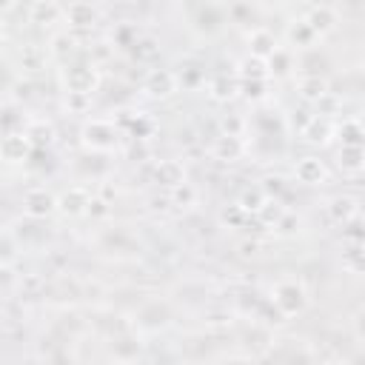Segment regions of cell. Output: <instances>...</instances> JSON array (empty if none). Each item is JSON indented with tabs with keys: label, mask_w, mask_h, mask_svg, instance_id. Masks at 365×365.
I'll use <instances>...</instances> for the list:
<instances>
[{
	"label": "cell",
	"mask_w": 365,
	"mask_h": 365,
	"mask_svg": "<svg viewBox=\"0 0 365 365\" xmlns=\"http://www.w3.org/2000/svg\"><path fill=\"white\" fill-rule=\"evenodd\" d=\"M80 137H83V145L91 151H111L120 140V131L111 120H88L83 125Z\"/></svg>",
	"instance_id": "6da1fadb"
},
{
	"label": "cell",
	"mask_w": 365,
	"mask_h": 365,
	"mask_svg": "<svg viewBox=\"0 0 365 365\" xmlns=\"http://www.w3.org/2000/svg\"><path fill=\"white\" fill-rule=\"evenodd\" d=\"M274 305L282 317H294V314H302L305 305H308V294L299 282H279L274 288Z\"/></svg>",
	"instance_id": "7a4b0ae2"
},
{
	"label": "cell",
	"mask_w": 365,
	"mask_h": 365,
	"mask_svg": "<svg viewBox=\"0 0 365 365\" xmlns=\"http://www.w3.org/2000/svg\"><path fill=\"white\" fill-rule=\"evenodd\" d=\"M63 83H66V91L91 94V91L97 88L100 77H97L94 66H86V63H80V66H68V68L63 71Z\"/></svg>",
	"instance_id": "3957f363"
},
{
	"label": "cell",
	"mask_w": 365,
	"mask_h": 365,
	"mask_svg": "<svg viewBox=\"0 0 365 365\" xmlns=\"http://www.w3.org/2000/svg\"><path fill=\"white\" fill-rule=\"evenodd\" d=\"M31 151H34V145H31V140H29L26 131H11V134H6L3 143H0V157H3L6 163H11V165H14V163H26Z\"/></svg>",
	"instance_id": "277c9868"
},
{
	"label": "cell",
	"mask_w": 365,
	"mask_h": 365,
	"mask_svg": "<svg viewBox=\"0 0 365 365\" xmlns=\"http://www.w3.org/2000/svg\"><path fill=\"white\" fill-rule=\"evenodd\" d=\"M145 91L151 94V97H171L174 91H177V86H180V77L174 74V71H168V68H151L148 74H145Z\"/></svg>",
	"instance_id": "5b68a950"
},
{
	"label": "cell",
	"mask_w": 365,
	"mask_h": 365,
	"mask_svg": "<svg viewBox=\"0 0 365 365\" xmlns=\"http://www.w3.org/2000/svg\"><path fill=\"white\" fill-rule=\"evenodd\" d=\"M54 208H57V200H54L46 188H31V191H26V197H23V211H26L29 217H34V220H46Z\"/></svg>",
	"instance_id": "8992f818"
},
{
	"label": "cell",
	"mask_w": 365,
	"mask_h": 365,
	"mask_svg": "<svg viewBox=\"0 0 365 365\" xmlns=\"http://www.w3.org/2000/svg\"><path fill=\"white\" fill-rule=\"evenodd\" d=\"M294 174H297V180L305 182V185H322V182L328 180V168H325V163H322L319 157H302V160L294 165Z\"/></svg>",
	"instance_id": "52a82bcc"
},
{
	"label": "cell",
	"mask_w": 365,
	"mask_h": 365,
	"mask_svg": "<svg viewBox=\"0 0 365 365\" xmlns=\"http://www.w3.org/2000/svg\"><path fill=\"white\" fill-rule=\"evenodd\" d=\"M356 214H359V200L351 197V194H339V197H334L328 202V217L334 222H339V225H348Z\"/></svg>",
	"instance_id": "ba28073f"
},
{
	"label": "cell",
	"mask_w": 365,
	"mask_h": 365,
	"mask_svg": "<svg viewBox=\"0 0 365 365\" xmlns=\"http://www.w3.org/2000/svg\"><path fill=\"white\" fill-rule=\"evenodd\" d=\"M242 151H245L242 137H231V134H220V137L214 140V145H211V157H214V160H222V163L240 160Z\"/></svg>",
	"instance_id": "9c48e42d"
},
{
	"label": "cell",
	"mask_w": 365,
	"mask_h": 365,
	"mask_svg": "<svg viewBox=\"0 0 365 365\" xmlns=\"http://www.w3.org/2000/svg\"><path fill=\"white\" fill-rule=\"evenodd\" d=\"M88 202H91V197L86 194V188H68V191L57 200V208H60L66 217H80V214L88 211Z\"/></svg>",
	"instance_id": "30bf717a"
},
{
	"label": "cell",
	"mask_w": 365,
	"mask_h": 365,
	"mask_svg": "<svg viewBox=\"0 0 365 365\" xmlns=\"http://www.w3.org/2000/svg\"><path fill=\"white\" fill-rule=\"evenodd\" d=\"M302 137H305L308 143H314V145H325V143L334 137V125H331V120H328V117L314 114V117L305 123Z\"/></svg>",
	"instance_id": "8fae6325"
},
{
	"label": "cell",
	"mask_w": 365,
	"mask_h": 365,
	"mask_svg": "<svg viewBox=\"0 0 365 365\" xmlns=\"http://www.w3.org/2000/svg\"><path fill=\"white\" fill-rule=\"evenodd\" d=\"M154 180H157L160 185L174 188V185L185 182V168H182L180 160H160L157 168H154Z\"/></svg>",
	"instance_id": "7c38bea8"
},
{
	"label": "cell",
	"mask_w": 365,
	"mask_h": 365,
	"mask_svg": "<svg viewBox=\"0 0 365 365\" xmlns=\"http://www.w3.org/2000/svg\"><path fill=\"white\" fill-rule=\"evenodd\" d=\"M305 20H308V26L314 29L317 37H322V34H328V31L336 29V11H334L331 6H317V9H311Z\"/></svg>",
	"instance_id": "4fadbf2b"
},
{
	"label": "cell",
	"mask_w": 365,
	"mask_h": 365,
	"mask_svg": "<svg viewBox=\"0 0 365 365\" xmlns=\"http://www.w3.org/2000/svg\"><path fill=\"white\" fill-rule=\"evenodd\" d=\"M248 48H251V54H254V57L268 60L279 46H277V37H274L268 29H254V31L248 34Z\"/></svg>",
	"instance_id": "5bb4252c"
},
{
	"label": "cell",
	"mask_w": 365,
	"mask_h": 365,
	"mask_svg": "<svg viewBox=\"0 0 365 365\" xmlns=\"http://www.w3.org/2000/svg\"><path fill=\"white\" fill-rule=\"evenodd\" d=\"M66 17H68V23L71 26H77V29H91L94 23H97V9L91 6V3H83V0H77V3H71L68 6V11H66Z\"/></svg>",
	"instance_id": "9a60e30c"
},
{
	"label": "cell",
	"mask_w": 365,
	"mask_h": 365,
	"mask_svg": "<svg viewBox=\"0 0 365 365\" xmlns=\"http://www.w3.org/2000/svg\"><path fill=\"white\" fill-rule=\"evenodd\" d=\"M339 168L348 174L365 171V145H342L339 148Z\"/></svg>",
	"instance_id": "2e32d148"
},
{
	"label": "cell",
	"mask_w": 365,
	"mask_h": 365,
	"mask_svg": "<svg viewBox=\"0 0 365 365\" xmlns=\"http://www.w3.org/2000/svg\"><path fill=\"white\" fill-rule=\"evenodd\" d=\"M60 14L63 11L54 0H34V6H31V23H37V26H51L60 20Z\"/></svg>",
	"instance_id": "e0dca14e"
},
{
	"label": "cell",
	"mask_w": 365,
	"mask_h": 365,
	"mask_svg": "<svg viewBox=\"0 0 365 365\" xmlns=\"http://www.w3.org/2000/svg\"><path fill=\"white\" fill-rule=\"evenodd\" d=\"M297 88H299V97H302V100L317 103V100H319V97L328 91V83H325L319 74H305V77H299Z\"/></svg>",
	"instance_id": "ac0fdd59"
},
{
	"label": "cell",
	"mask_w": 365,
	"mask_h": 365,
	"mask_svg": "<svg viewBox=\"0 0 365 365\" xmlns=\"http://www.w3.org/2000/svg\"><path fill=\"white\" fill-rule=\"evenodd\" d=\"M26 134H29V140H31L34 148H46V145L54 143V125L46 123V120H34V123H29V125H26Z\"/></svg>",
	"instance_id": "d6986e66"
},
{
	"label": "cell",
	"mask_w": 365,
	"mask_h": 365,
	"mask_svg": "<svg viewBox=\"0 0 365 365\" xmlns=\"http://www.w3.org/2000/svg\"><path fill=\"white\" fill-rule=\"evenodd\" d=\"M268 74H271V68H268V60H262V57H245V60H240V77L242 80H268Z\"/></svg>",
	"instance_id": "ffe728a7"
},
{
	"label": "cell",
	"mask_w": 365,
	"mask_h": 365,
	"mask_svg": "<svg viewBox=\"0 0 365 365\" xmlns=\"http://www.w3.org/2000/svg\"><path fill=\"white\" fill-rule=\"evenodd\" d=\"M131 54H134L140 63H151V60L160 57V43H157L154 37H134Z\"/></svg>",
	"instance_id": "44dd1931"
},
{
	"label": "cell",
	"mask_w": 365,
	"mask_h": 365,
	"mask_svg": "<svg viewBox=\"0 0 365 365\" xmlns=\"http://www.w3.org/2000/svg\"><path fill=\"white\" fill-rule=\"evenodd\" d=\"M268 202V191L265 188H259V185H254V188H245L242 194H240V205H242V211L245 214H259V208Z\"/></svg>",
	"instance_id": "7402d4cb"
},
{
	"label": "cell",
	"mask_w": 365,
	"mask_h": 365,
	"mask_svg": "<svg viewBox=\"0 0 365 365\" xmlns=\"http://www.w3.org/2000/svg\"><path fill=\"white\" fill-rule=\"evenodd\" d=\"M339 140L342 145H365V125L359 120H348L339 125Z\"/></svg>",
	"instance_id": "603a6c76"
},
{
	"label": "cell",
	"mask_w": 365,
	"mask_h": 365,
	"mask_svg": "<svg viewBox=\"0 0 365 365\" xmlns=\"http://www.w3.org/2000/svg\"><path fill=\"white\" fill-rule=\"evenodd\" d=\"M74 51H77V40H74L71 34H54V37H51V54H54L57 60L66 63Z\"/></svg>",
	"instance_id": "cb8c5ba5"
},
{
	"label": "cell",
	"mask_w": 365,
	"mask_h": 365,
	"mask_svg": "<svg viewBox=\"0 0 365 365\" xmlns=\"http://www.w3.org/2000/svg\"><path fill=\"white\" fill-rule=\"evenodd\" d=\"M208 88H211V97H214V100H220V103H225V100H231V97H234V94L240 91V86H237L234 80H228V77H222V74H220V77H214Z\"/></svg>",
	"instance_id": "d4e9b609"
},
{
	"label": "cell",
	"mask_w": 365,
	"mask_h": 365,
	"mask_svg": "<svg viewBox=\"0 0 365 365\" xmlns=\"http://www.w3.org/2000/svg\"><path fill=\"white\" fill-rule=\"evenodd\" d=\"M288 37H291V43H297V46H311V43L317 40V34H314V29L308 26V20H297V23L288 29Z\"/></svg>",
	"instance_id": "484cf974"
},
{
	"label": "cell",
	"mask_w": 365,
	"mask_h": 365,
	"mask_svg": "<svg viewBox=\"0 0 365 365\" xmlns=\"http://www.w3.org/2000/svg\"><path fill=\"white\" fill-rule=\"evenodd\" d=\"M342 262H345V268H348L351 274H365V245L348 248L345 257H342Z\"/></svg>",
	"instance_id": "4316f807"
},
{
	"label": "cell",
	"mask_w": 365,
	"mask_h": 365,
	"mask_svg": "<svg viewBox=\"0 0 365 365\" xmlns=\"http://www.w3.org/2000/svg\"><path fill=\"white\" fill-rule=\"evenodd\" d=\"M171 202H174V205H180V208L194 205V202H197V191H194V185H188V182L174 185V188H171Z\"/></svg>",
	"instance_id": "83f0119b"
},
{
	"label": "cell",
	"mask_w": 365,
	"mask_h": 365,
	"mask_svg": "<svg viewBox=\"0 0 365 365\" xmlns=\"http://www.w3.org/2000/svg\"><path fill=\"white\" fill-rule=\"evenodd\" d=\"M282 214H285V208H282L277 200H271V197H268V202L259 208V214H257V217H259V222H265V225H277Z\"/></svg>",
	"instance_id": "f1b7e54d"
},
{
	"label": "cell",
	"mask_w": 365,
	"mask_h": 365,
	"mask_svg": "<svg viewBox=\"0 0 365 365\" xmlns=\"http://www.w3.org/2000/svg\"><path fill=\"white\" fill-rule=\"evenodd\" d=\"M14 257H17V242H14L11 231H3V240H0V262L11 268Z\"/></svg>",
	"instance_id": "f546056e"
},
{
	"label": "cell",
	"mask_w": 365,
	"mask_h": 365,
	"mask_svg": "<svg viewBox=\"0 0 365 365\" xmlns=\"http://www.w3.org/2000/svg\"><path fill=\"white\" fill-rule=\"evenodd\" d=\"M342 106V100L334 94V91H325L319 100H317V114H322V117H331V114H336V108Z\"/></svg>",
	"instance_id": "4dcf8cb0"
},
{
	"label": "cell",
	"mask_w": 365,
	"mask_h": 365,
	"mask_svg": "<svg viewBox=\"0 0 365 365\" xmlns=\"http://www.w3.org/2000/svg\"><path fill=\"white\" fill-rule=\"evenodd\" d=\"M220 128H222V134L242 137V131H245V120H242L240 114H225V117L220 120Z\"/></svg>",
	"instance_id": "1f68e13d"
},
{
	"label": "cell",
	"mask_w": 365,
	"mask_h": 365,
	"mask_svg": "<svg viewBox=\"0 0 365 365\" xmlns=\"http://www.w3.org/2000/svg\"><path fill=\"white\" fill-rule=\"evenodd\" d=\"M268 68H271V74H285V71L291 68V57H288L282 48H277V51L268 57Z\"/></svg>",
	"instance_id": "d6a6232c"
},
{
	"label": "cell",
	"mask_w": 365,
	"mask_h": 365,
	"mask_svg": "<svg viewBox=\"0 0 365 365\" xmlns=\"http://www.w3.org/2000/svg\"><path fill=\"white\" fill-rule=\"evenodd\" d=\"M240 91L248 100H262L265 97V80H242L240 83Z\"/></svg>",
	"instance_id": "836d02e7"
},
{
	"label": "cell",
	"mask_w": 365,
	"mask_h": 365,
	"mask_svg": "<svg viewBox=\"0 0 365 365\" xmlns=\"http://www.w3.org/2000/svg\"><path fill=\"white\" fill-rule=\"evenodd\" d=\"M137 354H140V342H134L131 336L114 342V356H117V359H131V356H137Z\"/></svg>",
	"instance_id": "e575fe53"
},
{
	"label": "cell",
	"mask_w": 365,
	"mask_h": 365,
	"mask_svg": "<svg viewBox=\"0 0 365 365\" xmlns=\"http://www.w3.org/2000/svg\"><path fill=\"white\" fill-rule=\"evenodd\" d=\"M20 63H23V68H37L40 66V48L37 46H23Z\"/></svg>",
	"instance_id": "d590c367"
},
{
	"label": "cell",
	"mask_w": 365,
	"mask_h": 365,
	"mask_svg": "<svg viewBox=\"0 0 365 365\" xmlns=\"http://www.w3.org/2000/svg\"><path fill=\"white\" fill-rule=\"evenodd\" d=\"M88 97L91 94H80V91H66V106L71 111H86L88 108Z\"/></svg>",
	"instance_id": "8d00e7d4"
},
{
	"label": "cell",
	"mask_w": 365,
	"mask_h": 365,
	"mask_svg": "<svg viewBox=\"0 0 365 365\" xmlns=\"http://www.w3.org/2000/svg\"><path fill=\"white\" fill-rule=\"evenodd\" d=\"M274 228H277L279 234H297V228H299V220H297V214H288V211H285Z\"/></svg>",
	"instance_id": "74e56055"
},
{
	"label": "cell",
	"mask_w": 365,
	"mask_h": 365,
	"mask_svg": "<svg viewBox=\"0 0 365 365\" xmlns=\"http://www.w3.org/2000/svg\"><path fill=\"white\" fill-rule=\"evenodd\" d=\"M220 220H222V222H231V225H242V220H245V211H242V205L237 202V205H231V208H225Z\"/></svg>",
	"instance_id": "f35d334b"
},
{
	"label": "cell",
	"mask_w": 365,
	"mask_h": 365,
	"mask_svg": "<svg viewBox=\"0 0 365 365\" xmlns=\"http://www.w3.org/2000/svg\"><path fill=\"white\" fill-rule=\"evenodd\" d=\"M88 214H94V217H106V214H108V205H106V200L94 197V200L88 202Z\"/></svg>",
	"instance_id": "ab89813d"
},
{
	"label": "cell",
	"mask_w": 365,
	"mask_h": 365,
	"mask_svg": "<svg viewBox=\"0 0 365 365\" xmlns=\"http://www.w3.org/2000/svg\"><path fill=\"white\" fill-rule=\"evenodd\" d=\"M240 251H242V257H254V254L259 251V242H257V240H245V242L240 245Z\"/></svg>",
	"instance_id": "60d3db41"
},
{
	"label": "cell",
	"mask_w": 365,
	"mask_h": 365,
	"mask_svg": "<svg viewBox=\"0 0 365 365\" xmlns=\"http://www.w3.org/2000/svg\"><path fill=\"white\" fill-rule=\"evenodd\" d=\"M279 182H282V180H279V177H268V180H265V185H262V188H265V191H268V194H271V191H279V188H282V185H279Z\"/></svg>",
	"instance_id": "b9f144b4"
},
{
	"label": "cell",
	"mask_w": 365,
	"mask_h": 365,
	"mask_svg": "<svg viewBox=\"0 0 365 365\" xmlns=\"http://www.w3.org/2000/svg\"><path fill=\"white\" fill-rule=\"evenodd\" d=\"M356 334L365 339V311H359V314H356Z\"/></svg>",
	"instance_id": "7bdbcfd3"
},
{
	"label": "cell",
	"mask_w": 365,
	"mask_h": 365,
	"mask_svg": "<svg viewBox=\"0 0 365 365\" xmlns=\"http://www.w3.org/2000/svg\"><path fill=\"white\" fill-rule=\"evenodd\" d=\"M11 6H14V0H3V9H6V11H9Z\"/></svg>",
	"instance_id": "ee69618b"
}]
</instances>
